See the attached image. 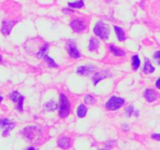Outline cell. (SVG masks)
I'll list each match as a JSON object with an SVG mask.
<instances>
[{"mask_svg": "<svg viewBox=\"0 0 160 150\" xmlns=\"http://www.w3.org/2000/svg\"><path fill=\"white\" fill-rule=\"evenodd\" d=\"M94 33L100 38L107 39L109 35V30L106 23L102 21H99L94 28Z\"/></svg>", "mask_w": 160, "mask_h": 150, "instance_id": "obj_1", "label": "cell"}, {"mask_svg": "<svg viewBox=\"0 0 160 150\" xmlns=\"http://www.w3.org/2000/svg\"><path fill=\"white\" fill-rule=\"evenodd\" d=\"M60 99V106H59V117L65 118L70 113V102L68 98L64 94H60L59 95Z\"/></svg>", "mask_w": 160, "mask_h": 150, "instance_id": "obj_2", "label": "cell"}, {"mask_svg": "<svg viewBox=\"0 0 160 150\" xmlns=\"http://www.w3.org/2000/svg\"><path fill=\"white\" fill-rule=\"evenodd\" d=\"M48 48V44H45V45H43V46L42 47V48H41L39 52L37 54V56H38L39 58H41V59H44V60L45 61V62H46L49 67H58L57 64H56V62H55V61L53 60L52 58H50L49 56H48V54H47Z\"/></svg>", "mask_w": 160, "mask_h": 150, "instance_id": "obj_3", "label": "cell"}, {"mask_svg": "<svg viewBox=\"0 0 160 150\" xmlns=\"http://www.w3.org/2000/svg\"><path fill=\"white\" fill-rule=\"evenodd\" d=\"M125 102V100L122 98H119V97L112 96L109 98V101L107 102L106 105V109L109 110H117V109H120Z\"/></svg>", "mask_w": 160, "mask_h": 150, "instance_id": "obj_4", "label": "cell"}, {"mask_svg": "<svg viewBox=\"0 0 160 150\" xmlns=\"http://www.w3.org/2000/svg\"><path fill=\"white\" fill-rule=\"evenodd\" d=\"M0 127L4 128V131H3V136L9 135V131L15 127V123H12L8 119H0Z\"/></svg>", "mask_w": 160, "mask_h": 150, "instance_id": "obj_5", "label": "cell"}, {"mask_svg": "<svg viewBox=\"0 0 160 150\" xmlns=\"http://www.w3.org/2000/svg\"><path fill=\"white\" fill-rule=\"evenodd\" d=\"M70 27L72 30L76 33H81L86 28L85 24L83 21L80 20H74L70 23Z\"/></svg>", "mask_w": 160, "mask_h": 150, "instance_id": "obj_6", "label": "cell"}, {"mask_svg": "<svg viewBox=\"0 0 160 150\" xmlns=\"http://www.w3.org/2000/svg\"><path fill=\"white\" fill-rule=\"evenodd\" d=\"M38 127H28L23 130L24 131L23 135H25V137H27V138L30 140H32L33 138H37L35 137L36 136L38 137Z\"/></svg>", "mask_w": 160, "mask_h": 150, "instance_id": "obj_7", "label": "cell"}, {"mask_svg": "<svg viewBox=\"0 0 160 150\" xmlns=\"http://www.w3.org/2000/svg\"><path fill=\"white\" fill-rule=\"evenodd\" d=\"M67 45H68V52L69 54L71 57L73 58H78L80 57V53L78 52V48H77L76 45H75V43L72 40H69L68 42H67Z\"/></svg>", "mask_w": 160, "mask_h": 150, "instance_id": "obj_8", "label": "cell"}, {"mask_svg": "<svg viewBox=\"0 0 160 150\" xmlns=\"http://www.w3.org/2000/svg\"><path fill=\"white\" fill-rule=\"evenodd\" d=\"M17 23V21L15 20H11V21H4L2 23V26L1 32L4 35H7L10 33L11 30L13 28L14 25Z\"/></svg>", "mask_w": 160, "mask_h": 150, "instance_id": "obj_9", "label": "cell"}, {"mask_svg": "<svg viewBox=\"0 0 160 150\" xmlns=\"http://www.w3.org/2000/svg\"><path fill=\"white\" fill-rule=\"evenodd\" d=\"M94 70H95V67H91V66H81L78 68L77 73L82 76H86V75L89 74L91 72L93 71Z\"/></svg>", "mask_w": 160, "mask_h": 150, "instance_id": "obj_10", "label": "cell"}, {"mask_svg": "<svg viewBox=\"0 0 160 150\" xmlns=\"http://www.w3.org/2000/svg\"><path fill=\"white\" fill-rule=\"evenodd\" d=\"M145 97L148 102H153L157 98V93L153 89H147L145 92Z\"/></svg>", "mask_w": 160, "mask_h": 150, "instance_id": "obj_11", "label": "cell"}, {"mask_svg": "<svg viewBox=\"0 0 160 150\" xmlns=\"http://www.w3.org/2000/svg\"><path fill=\"white\" fill-rule=\"evenodd\" d=\"M58 145L62 148H68L70 147V140L67 137L60 138L58 141Z\"/></svg>", "mask_w": 160, "mask_h": 150, "instance_id": "obj_12", "label": "cell"}, {"mask_svg": "<svg viewBox=\"0 0 160 150\" xmlns=\"http://www.w3.org/2000/svg\"><path fill=\"white\" fill-rule=\"evenodd\" d=\"M107 75L106 74L105 72H100V73H95V75L92 78V80H93V83L95 85H96L99 81H101L102 80L105 79V78H107Z\"/></svg>", "mask_w": 160, "mask_h": 150, "instance_id": "obj_13", "label": "cell"}, {"mask_svg": "<svg viewBox=\"0 0 160 150\" xmlns=\"http://www.w3.org/2000/svg\"><path fill=\"white\" fill-rule=\"evenodd\" d=\"M143 71L145 73H151L152 72L155 71V67L152 65L151 62L148 59H145V66H144Z\"/></svg>", "mask_w": 160, "mask_h": 150, "instance_id": "obj_14", "label": "cell"}, {"mask_svg": "<svg viewBox=\"0 0 160 150\" xmlns=\"http://www.w3.org/2000/svg\"><path fill=\"white\" fill-rule=\"evenodd\" d=\"M109 49L112 53H113V55H115L116 56H123L125 55V52L123 51L121 48H118V47L115 46V45H112L109 46Z\"/></svg>", "mask_w": 160, "mask_h": 150, "instance_id": "obj_15", "label": "cell"}, {"mask_svg": "<svg viewBox=\"0 0 160 150\" xmlns=\"http://www.w3.org/2000/svg\"><path fill=\"white\" fill-rule=\"evenodd\" d=\"M114 30H115V32L116 34H117V39L120 42H123L126 39L125 38V34H124V31L122 28H119V27H114Z\"/></svg>", "mask_w": 160, "mask_h": 150, "instance_id": "obj_16", "label": "cell"}, {"mask_svg": "<svg viewBox=\"0 0 160 150\" xmlns=\"http://www.w3.org/2000/svg\"><path fill=\"white\" fill-rule=\"evenodd\" d=\"M98 42L96 38H91L90 39V43H89L88 49L90 51H96L98 48Z\"/></svg>", "mask_w": 160, "mask_h": 150, "instance_id": "obj_17", "label": "cell"}, {"mask_svg": "<svg viewBox=\"0 0 160 150\" xmlns=\"http://www.w3.org/2000/svg\"><path fill=\"white\" fill-rule=\"evenodd\" d=\"M88 109L86 106H84V105H80L78 108V111H77V113H78V116L81 118H83V117H85V115L87 114Z\"/></svg>", "mask_w": 160, "mask_h": 150, "instance_id": "obj_18", "label": "cell"}, {"mask_svg": "<svg viewBox=\"0 0 160 150\" xmlns=\"http://www.w3.org/2000/svg\"><path fill=\"white\" fill-rule=\"evenodd\" d=\"M45 108H46L47 110L49 111H54L56 110V108H57V104H56V102H54L53 100L48 102L45 104Z\"/></svg>", "mask_w": 160, "mask_h": 150, "instance_id": "obj_19", "label": "cell"}, {"mask_svg": "<svg viewBox=\"0 0 160 150\" xmlns=\"http://www.w3.org/2000/svg\"><path fill=\"white\" fill-rule=\"evenodd\" d=\"M140 59H139L138 56L135 55L132 57V67L134 70H138V68L140 66Z\"/></svg>", "mask_w": 160, "mask_h": 150, "instance_id": "obj_20", "label": "cell"}, {"mask_svg": "<svg viewBox=\"0 0 160 150\" xmlns=\"http://www.w3.org/2000/svg\"><path fill=\"white\" fill-rule=\"evenodd\" d=\"M84 6V3L83 0H78V1L74 2H70L69 3V6L71 8H75V9H79V8H82Z\"/></svg>", "mask_w": 160, "mask_h": 150, "instance_id": "obj_21", "label": "cell"}, {"mask_svg": "<svg viewBox=\"0 0 160 150\" xmlns=\"http://www.w3.org/2000/svg\"><path fill=\"white\" fill-rule=\"evenodd\" d=\"M20 96H21V95H20L19 92H13L10 94V98L13 102L18 101V100L20 99Z\"/></svg>", "mask_w": 160, "mask_h": 150, "instance_id": "obj_22", "label": "cell"}, {"mask_svg": "<svg viewBox=\"0 0 160 150\" xmlns=\"http://www.w3.org/2000/svg\"><path fill=\"white\" fill-rule=\"evenodd\" d=\"M84 102L86 104H92L93 102H95V98L92 95H87L84 97Z\"/></svg>", "mask_w": 160, "mask_h": 150, "instance_id": "obj_23", "label": "cell"}, {"mask_svg": "<svg viewBox=\"0 0 160 150\" xmlns=\"http://www.w3.org/2000/svg\"><path fill=\"white\" fill-rule=\"evenodd\" d=\"M134 112V107H133L132 106H128V109H127L126 110V114L128 115V117H131V116L133 115V113Z\"/></svg>", "mask_w": 160, "mask_h": 150, "instance_id": "obj_24", "label": "cell"}, {"mask_svg": "<svg viewBox=\"0 0 160 150\" xmlns=\"http://www.w3.org/2000/svg\"><path fill=\"white\" fill-rule=\"evenodd\" d=\"M23 97L20 96V99L18 100V105H17V109L20 111L23 110Z\"/></svg>", "mask_w": 160, "mask_h": 150, "instance_id": "obj_25", "label": "cell"}, {"mask_svg": "<svg viewBox=\"0 0 160 150\" xmlns=\"http://www.w3.org/2000/svg\"><path fill=\"white\" fill-rule=\"evenodd\" d=\"M153 57H154V59H156V62H157L159 64H160V51L156 52L154 54V56H153Z\"/></svg>", "mask_w": 160, "mask_h": 150, "instance_id": "obj_26", "label": "cell"}, {"mask_svg": "<svg viewBox=\"0 0 160 150\" xmlns=\"http://www.w3.org/2000/svg\"><path fill=\"white\" fill-rule=\"evenodd\" d=\"M152 138L156 141H160V134H154L152 135Z\"/></svg>", "mask_w": 160, "mask_h": 150, "instance_id": "obj_27", "label": "cell"}, {"mask_svg": "<svg viewBox=\"0 0 160 150\" xmlns=\"http://www.w3.org/2000/svg\"><path fill=\"white\" fill-rule=\"evenodd\" d=\"M156 87L160 89V78H159V79L157 80V81H156Z\"/></svg>", "mask_w": 160, "mask_h": 150, "instance_id": "obj_28", "label": "cell"}, {"mask_svg": "<svg viewBox=\"0 0 160 150\" xmlns=\"http://www.w3.org/2000/svg\"><path fill=\"white\" fill-rule=\"evenodd\" d=\"M28 150H35V149H34V148H33V147H31V148H28Z\"/></svg>", "mask_w": 160, "mask_h": 150, "instance_id": "obj_29", "label": "cell"}, {"mask_svg": "<svg viewBox=\"0 0 160 150\" xmlns=\"http://www.w3.org/2000/svg\"><path fill=\"white\" fill-rule=\"evenodd\" d=\"M3 99V98H2V96H0V102H2V100Z\"/></svg>", "mask_w": 160, "mask_h": 150, "instance_id": "obj_30", "label": "cell"}, {"mask_svg": "<svg viewBox=\"0 0 160 150\" xmlns=\"http://www.w3.org/2000/svg\"><path fill=\"white\" fill-rule=\"evenodd\" d=\"M2 60V56H1V55H0V61Z\"/></svg>", "mask_w": 160, "mask_h": 150, "instance_id": "obj_31", "label": "cell"}, {"mask_svg": "<svg viewBox=\"0 0 160 150\" xmlns=\"http://www.w3.org/2000/svg\"><path fill=\"white\" fill-rule=\"evenodd\" d=\"M102 150H105V149H102Z\"/></svg>", "mask_w": 160, "mask_h": 150, "instance_id": "obj_32", "label": "cell"}]
</instances>
